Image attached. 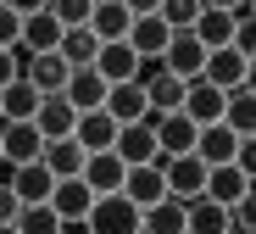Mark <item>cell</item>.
Returning a JSON list of instances; mask_svg holds the SVG:
<instances>
[{"mask_svg": "<svg viewBox=\"0 0 256 234\" xmlns=\"http://www.w3.org/2000/svg\"><path fill=\"white\" fill-rule=\"evenodd\" d=\"M78 228H84V234H140V206L128 201L122 190H112V195H95Z\"/></svg>", "mask_w": 256, "mask_h": 234, "instance_id": "1", "label": "cell"}, {"mask_svg": "<svg viewBox=\"0 0 256 234\" xmlns=\"http://www.w3.org/2000/svg\"><path fill=\"white\" fill-rule=\"evenodd\" d=\"M156 117H162V112H145L140 123H122V128H117L112 151L122 156V167H140V162H156Z\"/></svg>", "mask_w": 256, "mask_h": 234, "instance_id": "2", "label": "cell"}, {"mask_svg": "<svg viewBox=\"0 0 256 234\" xmlns=\"http://www.w3.org/2000/svg\"><path fill=\"white\" fill-rule=\"evenodd\" d=\"M162 184H167V195H173V201H195L200 184H206V162H200L195 151L167 156V162H162Z\"/></svg>", "mask_w": 256, "mask_h": 234, "instance_id": "3", "label": "cell"}, {"mask_svg": "<svg viewBox=\"0 0 256 234\" xmlns=\"http://www.w3.org/2000/svg\"><path fill=\"white\" fill-rule=\"evenodd\" d=\"M200 78L218 84V89H240V84H250V56H240L234 45H218V51H206Z\"/></svg>", "mask_w": 256, "mask_h": 234, "instance_id": "4", "label": "cell"}, {"mask_svg": "<svg viewBox=\"0 0 256 234\" xmlns=\"http://www.w3.org/2000/svg\"><path fill=\"white\" fill-rule=\"evenodd\" d=\"M39 151H45V134H39L34 123H6V117H0V162H6V167L39 162Z\"/></svg>", "mask_w": 256, "mask_h": 234, "instance_id": "5", "label": "cell"}, {"mask_svg": "<svg viewBox=\"0 0 256 234\" xmlns=\"http://www.w3.org/2000/svg\"><path fill=\"white\" fill-rule=\"evenodd\" d=\"M200 62H206V45L195 39V28H173V39L162 51V67L173 78H200Z\"/></svg>", "mask_w": 256, "mask_h": 234, "instance_id": "6", "label": "cell"}, {"mask_svg": "<svg viewBox=\"0 0 256 234\" xmlns=\"http://www.w3.org/2000/svg\"><path fill=\"white\" fill-rule=\"evenodd\" d=\"M195 128H206V123H223V89L218 84H206V78H190L184 84V106H178Z\"/></svg>", "mask_w": 256, "mask_h": 234, "instance_id": "7", "label": "cell"}, {"mask_svg": "<svg viewBox=\"0 0 256 234\" xmlns=\"http://www.w3.org/2000/svg\"><path fill=\"white\" fill-rule=\"evenodd\" d=\"M106 89H112V84H106L95 67H72L67 84H62V101H67L72 112H95V106L106 101Z\"/></svg>", "mask_w": 256, "mask_h": 234, "instance_id": "8", "label": "cell"}, {"mask_svg": "<svg viewBox=\"0 0 256 234\" xmlns=\"http://www.w3.org/2000/svg\"><path fill=\"white\" fill-rule=\"evenodd\" d=\"M90 201H95V190H90L84 178H56V184H50V201H45V206H50L62 223H84Z\"/></svg>", "mask_w": 256, "mask_h": 234, "instance_id": "9", "label": "cell"}, {"mask_svg": "<svg viewBox=\"0 0 256 234\" xmlns=\"http://www.w3.org/2000/svg\"><path fill=\"white\" fill-rule=\"evenodd\" d=\"M12 195L22 201V206H39V201H50V184H56V173L45 167V162H22V167H12Z\"/></svg>", "mask_w": 256, "mask_h": 234, "instance_id": "10", "label": "cell"}, {"mask_svg": "<svg viewBox=\"0 0 256 234\" xmlns=\"http://www.w3.org/2000/svg\"><path fill=\"white\" fill-rule=\"evenodd\" d=\"M90 67H95L106 84H128V78H134V67H140V51H134L128 39H112V45H100V51H95Z\"/></svg>", "mask_w": 256, "mask_h": 234, "instance_id": "11", "label": "cell"}, {"mask_svg": "<svg viewBox=\"0 0 256 234\" xmlns=\"http://www.w3.org/2000/svg\"><path fill=\"white\" fill-rule=\"evenodd\" d=\"M122 173H128V167H122V156H117V151H90L78 178L90 184L95 195H112V190H122Z\"/></svg>", "mask_w": 256, "mask_h": 234, "instance_id": "12", "label": "cell"}, {"mask_svg": "<svg viewBox=\"0 0 256 234\" xmlns=\"http://www.w3.org/2000/svg\"><path fill=\"white\" fill-rule=\"evenodd\" d=\"M100 106L112 112V123H117V128H122V123H140V117L150 112V101H145V84H134V78H128V84H112Z\"/></svg>", "mask_w": 256, "mask_h": 234, "instance_id": "13", "label": "cell"}, {"mask_svg": "<svg viewBox=\"0 0 256 234\" xmlns=\"http://www.w3.org/2000/svg\"><path fill=\"white\" fill-rule=\"evenodd\" d=\"M234 151H240V134H234V128H223V123H206V128L195 134V156H200L206 167L234 162Z\"/></svg>", "mask_w": 256, "mask_h": 234, "instance_id": "14", "label": "cell"}, {"mask_svg": "<svg viewBox=\"0 0 256 234\" xmlns=\"http://www.w3.org/2000/svg\"><path fill=\"white\" fill-rule=\"evenodd\" d=\"M195 123L184 117V112H162L156 117V151H167V156H184V151H195Z\"/></svg>", "mask_w": 256, "mask_h": 234, "instance_id": "15", "label": "cell"}, {"mask_svg": "<svg viewBox=\"0 0 256 234\" xmlns=\"http://www.w3.org/2000/svg\"><path fill=\"white\" fill-rule=\"evenodd\" d=\"M72 139L84 151H112V139H117V123H112V112L106 106H95V112H78V123H72Z\"/></svg>", "mask_w": 256, "mask_h": 234, "instance_id": "16", "label": "cell"}, {"mask_svg": "<svg viewBox=\"0 0 256 234\" xmlns=\"http://www.w3.org/2000/svg\"><path fill=\"white\" fill-rule=\"evenodd\" d=\"M84 156H90V151H84L72 134H62V139H45V151H39V162H45L56 178H78V173H84Z\"/></svg>", "mask_w": 256, "mask_h": 234, "instance_id": "17", "label": "cell"}, {"mask_svg": "<svg viewBox=\"0 0 256 234\" xmlns=\"http://www.w3.org/2000/svg\"><path fill=\"white\" fill-rule=\"evenodd\" d=\"M128 23H134V12H128L122 0H95V12H90V23H84V28H90L100 45H112V39L128 34Z\"/></svg>", "mask_w": 256, "mask_h": 234, "instance_id": "18", "label": "cell"}, {"mask_svg": "<svg viewBox=\"0 0 256 234\" xmlns=\"http://www.w3.org/2000/svg\"><path fill=\"white\" fill-rule=\"evenodd\" d=\"M245 190H250V178H245L234 162H223V167H206V184H200V195H206V201L228 206V201H240Z\"/></svg>", "mask_w": 256, "mask_h": 234, "instance_id": "19", "label": "cell"}, {"mask_svg": "<svg viewBox=\"0 0 256 234\" xmlns=\"http://www.w3.org/2000/svg\"><path fill=\"white\" fill-rule=\"evenodd\" d=\"M122 195L134 201V206H150V201H162V195H167V184H162V167H156V162H140V167H128V173H122Z\"/></svg>", "mask_w": 256, "mask_h": 234, "instance_id": "20", "label": "cell"}, {"mask_svg": "<svg viewBox=\"0 0 256 234\" xmlns=\"http://www.w3.org/2000/svg\"><path fill=\"white\" fill-rule=\"evenodd\" d=\"M39 101H45V95H39L28 78H12L6 89H0V117H6V123H34Z\"/></svg>", "mask_w": 256, "mask_h": 234, "instance_id": "21", "label": "cell"}, {"mask_svg": "<svg viewBox=\"0 0 256 234\" xmlns=\"http://www.w3.org/2000/svg\"><path fill=\"white\" fill-rule=\"evenodd\" d=\"M122 39L134 45L140 56H162V51H167V39H173V28H167L156 12H145V17H134V23H128V34H122Z\"/></svg>", "mask_w": 256, "mask_h": 234, "instance_id": "22", "label": "cell"}, {"mask_svg": "<svg viewBox=\"0 0 256 234\" xmlns=\"http://www.w3.org/2000/svg\"><path fill=\"white\" fill-rule=\"evenodd\" d=\"M140 234H184V201L162 195V201L140 206Z\"/></svg>", "mask_w": 256, "mask_h": 234, "instance_id": "23", "label": "cell"}, {"mask_svg": "<svg viewBox=\"0 0 256 234\" xmlns=\"http://www.w3.org/2000/svg\"><path fill=\"white\" fill-rule=\"evenodd\" d=\"M223 128H234V134H256V89H250V84L223 89Z\"/></svg>", "mask_w": 256, "mask_h": 234, "instance_id": "24", "label": "cell"}, {"mask_svg": "<svg viewBox=\"0 0 256 234\" xmlns=\"http://www.w3.org/2000/svg\"><path fill=\"white\" fill-rule=\"evenodd\" d=\"M67 73H72V67H67L56 51H34V62H28V84L39 89V95H62Z\"/></svg>", "mask_w": 256, "mask_h": 234, "instance_id": "25", "label": "cell"}, {"mask_svg": "<svg viewBox=\"0 0 256 234\" xmlns=\"http://www.w3.org/2000/svg\"><path fill=\"white\" fill-rule=\"evenodd\" d=\"M184 234H228V212L218 201L195 195V201H184Z\"/></svg>", "mask_w": 256, "mask_h": 234, "instance_id": "26", "label": "cell"}, {"mask_svg": "<svg viewBox=\"0 0 256 234\" xmlns=\"http://www.w3.org/2000/svg\"><path fill=\"white\" fill-rule=\"evenodd\" d=\"M72 123H78V112H72L62 95H45V101H39V112H34V128L45 134V139H62V134H72Z\"/></svg>", "mask_w": 256, "mask_h": 234, "instance_id": "27", "label": "cell"}, {"mask_svg": "<svg viewBox=\"0 0 256 234\" xmlns=\"http://www.w3.org/2000/svg\"><path fill=\"white\" fill-rule=\"evenodd\" d=\"M95 51H100V39H95L90 28H62V39H56V56H62L67 67H90Z\"/></svg>", "mask_w": 256, "mask_h": 234, "instance_id": "28", "label": "cell"}, {"mask_svg": "<svg viewBox=\"0 0 256 234\" xmlns=\"http://www.w3.org/2000/svg\"><path fill=\"white\" fill-rule=\"evenodd\" d=\"M56 39H62V23L50 12H28L22 17V39L17 45H28V51H56Z\"/></svg>", "mask_w": 256, "mask_h": 234, "instance_id": "29", "label": "cell"}, {"mask_svg": "<svg viewBox=\"0 0 256 234\" xmlns=\"http://www.w3.org/2000/svg\"><path fill=\"white\" fill-rule=\"evenodd\" d=\"M195 39L206 45V51L228 45V39H234V17H228V12H218V6H200V17H195Z\"/></svg>", "mask_w": 256, "mask_h": 234, "instance_id": "30", "label": "cell"}, {"mask_svg": "<svg viewBox=\"0 0 256 234\" xmlns=\"http://www.w3.org/2000/svg\"><path fill=\"white\" fill-rule=\"evenodd\" d=\"M184 84H190V78H173V73L150 78V84H145V101H150V112H178V106H184Z\"/></svg>", "mask_w": 256, "mask_h": 234, "instance_id": "31", "label": "cell"}, {"mask_svg": "<svg viewBox=\"0 0 256 234\" xmlns=\"http://www.w3.org/2000/svg\"><path fill=\"white\" fill-rule=\"evenodd\" d=\"M12 228H17V234H62L67 223H62V217H56V212H50L45 201H39V206H17Z\"/></svg>", "mask_w": 256, "mask_h": 234, "instance_id": "32", "label": "cell"}, {"mask_svg": "<svg viewBox=\"0 0 256 234\" xmlns=\"http://www.w3.org/2000/svg\"><path fill=\"white\" fill-rule=\"evenodd\" d=\"M45 12H50L62 28H84L90 12H95V0H45Z\"/></svg>", "mask_w": 256, "mask_h": 234, "instance_id": "33", "label": "cell"}, {"mask_svg": "<svg viewBox=\"0 0 256 234\" xmlns=\"http://www.w3.org/2000/svg\"><path fill=\"white\" fill-rule=\"evenodd\" d=\"M156 17H162L167 28H195V17H200V0H162V6H156Z\"/></svg>", "mask_w": 256, "mask_h": 234, "instance_id": "34", "label": "cell"}, {"mask_svg": "<svg viewBox=\"0 0 256 234\" xmlns=\"http://www.w3.org/2000/svg\"><path fill=\"white\" fill-rule=\"evenodd\" d=\"M223 212H228V234H256V201H250V190L240 201H228Z\"/></svg>", "mask_w": 256, "mask_h": 234, "instance_id": "35", "label": "cell"}, {"mask_svg": "<svg viewBox=\"0 0 256 234\" xmlns=\"http://www.w3.org/2000/svg\"><path fill=\"white\" fill-rule=\"evenodd\" d=\"M17 39H22V12H12L0 0V45H17Z\"/></svg>", "mask_w": 256, "mask_h": 234, "instance_id": "36", "label": "cell"}, {"mask_svg": "<svg viewBox=\"0 0 256 234\" xmlns=\"http://www.w3.org/2000/svg\"><path fill=\"white\" fill-rule=\"evenodd\" d=\"M12 78H22V73H17V62H12V45H0V89H6Z\"/></svg>", "mask_w": 256, "mask_h": 234, "instance_id": "37", "label": "cell"}, {"mask_svg": "<svg viewBox=\"0 0 256 234\" xmlns=\"http://www.w3.org/2000/svg\"><path fill=\"white\" fill-rule=\"evenodd\" d=\"M17 206H22V201L12 195V184H0V223H12V217H17Z\"/></svg>", "mask_w": 256, "mask_h": 234, "instance_id": "38", "label": "cell"}, {"mask_svg": "<svg viewBox=\"0 0 256 234\" xmlns=\"http://www.w3.org/2000/svg\"><path fill=\"white\" fill-rule=\"evenodd\" d=\"M122 6L134 12V17H145V12H156V6H162V0H122Z\"/></svg>", "mask_w": 256, "mask_h": 234, "instance_id": "39", "label": "cell"}, {"mask_svg": "<svg viewBox=\"0 0 256 234\" xmlns=\"http://www.w3.org/2000/svg\"><path fill=\"white\" fill-rule=\"evenodd\" d=\"M6 6H12V12H22V17H28V12H45V0H6Z\"/></svg>", "mask_w": 256, "mask_h": 234, "instance_id": "40", "label": "cell"}, {"mask_svg": "<svg viewBox=\"0 0 256 234\" xmlns=\"http://www.w3.org/2000/svg\"><path fill=\"white\" fill-rule=\"evenodd\" d=\"M200 6H218V12H228V6H240V0H200Z\"/></svg>", "mask_w": 256, "mask_h": 234, "instance_id": "41", "label": "cell"}, {"mask_svg": "<svg viewBox=\"0 0 256 234\" xmlns=\"http://www.w3.org/2000/svg\"><path fill=\"white\" fill-rule=\"evenodd\" d=\"M62 234H84V228H78V223H67V228H62Z\"/></svg>", "mask_w": 256, "mask_h": 234, "instance_id": "42", "label": "cell"}, {"mask_svg": "<svg viewBox=\"0 0 256 234\" xmlns=\"http://www.w3.org/2000/svg\"><path fill=\"white\" fill-rule=\"evenodd\" d=\"M0 234H17V228H12V223H0Z\"/></svg>", "mask_w": 256, "mask_h": 234, "instance_id": "43", "label": "cell"}]
</instances>
